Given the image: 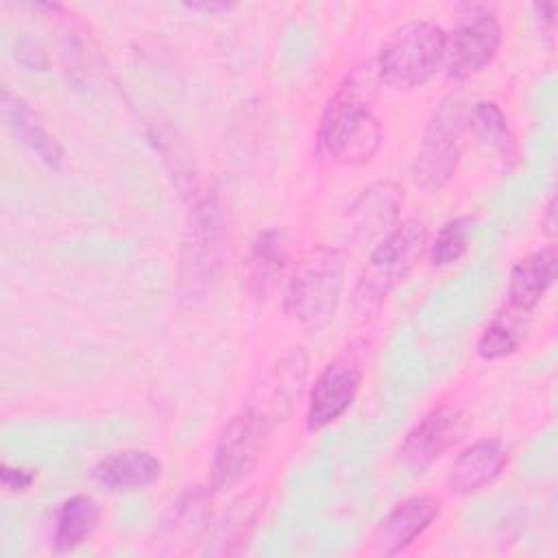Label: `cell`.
I'll return each mask as SVG.
<instances>
[{
	"label": "cell",
	"mask_w": 558,
	"mask_h": 558,
	"mask_svg": "<svg viewBox=\"0 0 558 558\" xmlns=\"http://www.w3.org/2000/svg\"><path fill=\"white\" fill-rule=\"evenodd\" d=\"M501 26L486 7H464L445 39V68L456 81H466L482 72L497 54Z\"/></svg>",
	"instance_id": "52a82bcc"
},
{
	"label": "cell",
	"mask_w": 558,
	"mask_h": 558,
	"mask_svg": "<svg viewBox=\"0 0 558 558\" xmlns=\"http://www.w3.org/2000/svg\"><path fill=\"white\" fill-rule=\"evenodd\" d=\"M471 227H473V218H469V216H460V218L445 222L432 244V264L449 266V264L458 262L469 248Z\"/></svg>",
	"instance_id": "7402d4cb"
},
{
	"label": "cell",
	"mask_w": 558,
	"mask_h": 558,
	"mask_svg": "<svg viewBox=\"0 0 558 558\" xmlns=\"http://www.w3.org/2000/svg\"><path fill=\"white\" fill-rule=\"evenodd\" d=\"M384 140L371 109L349 87L340 89L325 107L316 133V155L338 166H362L375 157Z\"/></svg>",
	"instance_id": "7a4b0ae2"
},
{
	"label": "cell",
	"mask_w": 558,
	"mask_h": 558,
	"mask_svg": "<svg viewBox=\"0 0 558 558\" xmlns=\"http://www.w3.org/2000/svg\"><path fill=\"white\" fill-rule=\"evenodd\" d=\"M92 477L107 490L144 488L161 477V462L150 451L126 449L102 458L94 466Z\"/></svg>",
	"instance_id": "9a60e30c"
},
{
	"label": "cell",
	"mask_w": 558,
	"mask_h": 558,
	"mask_svg": "<svg viewBox=\"0 0 558 558\" xmlns=\"http://www.w3.org/2000/svg\"><path fill=\"white\" fill-rule=\"evenodd\" d=\"M35 477H37V473L31 469H20V466H9V464H4L0 469V482L11 493L28 490L31 484L35 482Z\"/></svg>",
	"instance_id": "d4e9b609"
},
{
	"label": "cell",
	"mask_w": 558,
	"mask_h": 558,
	"mask_svg": "<svg viewBox=\"0 0 558 558\" xmlns=\"http://www.w3.org/2000/svg\"><path fill=\"white\" fill-rule=\"evenodd\" d=\"M440 514V499L434 495H414L397 504L375 532V549L395 556L416 541Z\"/></svg>",
	"instance_id": "4fadbf2b"
},
{
	"label": "cell",
	"mask_w": 558,
	"mask_h": 558,
	"mask_svg": "<svg viewBox=\"0 0 558 558\" xmlns=\"http://www.w3.org/2000/svg\"><path fill=\"white\" fill-rule=\"evenodd\" d=\"M521 336L514 325L506 318H495L477 340V353L484 360H499L519 349Z\"/></svg>",
	"instance_id": "cb8c5ba5"
},
{
	"label": "cell",
	"mask_w": 558,
	"mask_h": 558,
	"mask_svg": "<svg viewBox=\"0 0 558 558\" xmlns=\"http://www.w3.org/2000/svg\"><path fill=\"white\" fill-rule=\"evenodd\" d=\"M466 116L462 94L453 92L445 96L432 113L414 161V183L427 194L440 192L456 174L462 157Z\"/></svg>",
	"instance_id": "5b68a950"
},
{
	"label": "cell",
	"mask_w": 558,
	"mask_h": 558,
	"mask_svg": "<svg viewBox=\"0 0 558 558\" xmlns=\"http://www.w3.org/2000/svg\"><path fill=\"white\" fill-rule=\"evenodd\" d=\"M305 377L307 355L303 349H292L266 371L259 384L253 386L244 408L255 412L275 429L290 416L296 399L303 392Z\"/></svg>",
	"instance_id": "9c48e42d"
},
{
	"label": "cell",
	"mask_w": 558,
	"mask_h": 558,
	"mask_svg": "<svg viewBox=\"0 0 558 558\" xmlns=\"http://www.w3.org/2000/svg\"><path fill=\"white\" fill-rule=\"evenodd\" d=\"M556 248L547 246L519 259L510 272L508 301L517 312H530L554 283L556 277Z\"/></svg>",
	"instance_id": "e0dca14e"
},
{
	"label": "cell",
	"mask_w": 558,
	"mask_h": 558,
	"mask_svg": "<svg viewBox=\"0 0 558 558\" xmlns=\"http://www.w3.org/2000/svg\"><path fill=\"white\" fill-rule=\"evenodd\" d=\"M0 107H2V118L11 129V133L24 146H28L48 168L59 170L63 161V150L59 142L46 131V126L41 124L37 113L28 107V102L22 100L20 96H13L9 89H4Z\"/></svg>",
	"instance_id": "2e32d148"
},
{
	"label": "cell",
	"mask_w": 558,
	"mask_h": 558,
	"mask_svg": "<svg viewBox=\"0 0 558 558\" xmlns=\"http://www.w3.org/2000/svg\"><path fill=\"white\" fill-rule=\"evenodd\" d=\"M209 495L201 488L187 490L172 508V519L168 525V543H174V538H185V543H190V538H198L201 532L205 530V521L209 517Z\"/></svg>",
	"instance_id": "44dd1931"
},
{
	"label": "cell",
	"mask_w": 558,
	"mask_h": 558,
	"mask_svg": "<svg viewBox=\"0 0 558 558\" xmlns=\"http://www.w3.org/2000/svg\"><path fill=\"white\" fill-rule=\"evenodd\" d=\"M447 33L434 22H408L384 41L377 59L379 76L395 89L427 83L445 61Z\"/></svg>",
	"instance_id": "277c9868"
},
{
	"label": "cell",
	"mask_w": 558,
	"mask_h": 558,
	"mask_svg": "<svg viewBox=\"0 0 558 558\" xmlns=\"http://www.w3.org/2000/svg\"><path fill=\"white\" fill-rule=\"evenodd\" d=\"M100 519L98 504L89 495L65 499L57 512L52 543L59 551H70L83 545L96 530Z\"/></svg>",
	"instance_id": "ffe728a7"
},
{
	"label": "cell",
	"mask_w": 558,
	"mask_h": 558,
	"mask_svg": "<svg viewBox=\"0 0 558 558\" xmlns=\"http://www.w3.org/2000/svg\"><path fill=\"white\" fill-rule=\"evenodd\" d=\"M187 9H192V11H201V13H222V11H229L233 4H229V2H190V4H185Z\"/></svg>",
	"instance_id": "484cf974"
},
{
	"label": "cell",
	"mask_w": 558,
	"mask_h": 558,
	"mask_svg": "<svg viewBox=\"0 0 558 558\" xmlns=\"http://www.w3.org/2000/svg\"><path fill=\"white\" fill-rule=\"evenodd\" d=\"M469 429L466 414L456 405H438L429 410L403 438L399 447L401 460L414 469L423 471L436 462L445 451L462 440Z\"/></svg>",
	"instance_id": "8fae6325"
},
{
	"label": "cell",
	"mask_w": 558,
	"mask_h": 558,
	"mask_svg": "<svg viewBox=\"0 0 558 558\" xmlns=\"http://www.w3.org/2000/svg\"><path fill=\"white\" fill-rule=\"evenodd\" d=\"M508 449L501 440H477L462 449L447 473V486L458 495H473L490 486L508 466Z\"/></svg>",
	"instance_id": "5bb4252c"
},
{
	"label": "cell",
	"mask_w": 558,
	"mask_h": 558,
	"mask_svg": "<svg viewBox=\"0 0 558 558\" xmlns=\"http://www.w3.org/2000/svg\"><path fill=\"white\" fill-rule=\"evenodd\" d=\"M344 257L336 248H316L296 266L283 294V312L294 323L318 329L327 325L340 303Z\"/></svg>",
	"instance_id": "3957f363"
},
{
	"label": "cell",
	"mask_w": 558,
	"mask_h": 558,
	"mask_svg": "<svg viewBox=\"0 0 558 558\" xmlns=\"http://www.w3.org/2000/svg\"><path fill=\"white\" fill-rule=\"evenodd\" d=\"M427 246V227L418 218L395 225L371 251L353 290V307L368 316L410 275Z\"/></svg>",
	"instance_id": "6da1fadb"
},
{
	"label": "cell",
	"mask_w": 558,
	"mask_h": 558,
	"mask_svg": "<svg viewBox=\"0 0 558 558\" xmlns=\"http://www.w3.org/2000/svg\"><path fill=\"white\" fill-rule=\"evenodd\" d=\"M362 384V366L353 353H342L333 357L316 377L307 412H305V427L310 432L323 429L333 423L338 416L347 412L353 403Z\"/></svg>",
	"instance_id": "30bf717a"
},
{
	"label": "cell",
	"mask_w": 558,
	"mask_h": 558,
	"mask_svg": "<svg viewBox=\"0 0 558 558\" xmlns=\"http://www.w3.org/2000/svg\"><path fill=\"white\" fill-rule=\"evenodd\" d=\"M403 187L395 181H375L366 185L351 203L344 216L347 238L353 244L371 242L373 238L388 233L401 214Z\"/></svg>",
	"instance_id": "7c38bea8"
},
{
	"label": "cell",
	"mask_w": 558,
	"mask_h": 558,
	"mask_svg": "<svg viewBox=\"0 0 558 558\" xmlns=\"http://www.w3.org/2000/svg\"><path fill=\"white\" fill-rule=\"evenodd\" d=\"M466 124L475 133V137L493 150L504 163H514L519 157V146L514 140V133L504 116V111L490 102V100H480L469 109Z\"/></svg>",
	"instance_id": "d6986e66"
},
{
	"label": "cell",
	"mask_w": 558,
	"mask_h": 558,
	"mask_svg": "<svg viewBox=\"0 0 558 558\" xmlns=\"http://www.w3.org/2000/svg\"><path fill=\"white\" fill-rule=\"evenodd\" d=\"M272 427L255 412L242 408L218 434L211 456V486L231 490L242 484L257 466Z\"/></svg>",
	"instance_id": "8992f818"
},
{
	"label": "cell",
	"mask_w": 558,
	"mask_h": 558,
	"mask_svg": "<svg viewBox=\"0 0 558 558\" xmlns=\"http://www.w3.org/2000/svg\"><path fill=\"white\" fill-rule=\"evenodd\" d=\"M255 517H257V506L248 504V499L233 504L231 512L225 517L216 534V543L220 545L218 554H231V543H240V545L246 543Z\"/></svg>",
	"instance_id": "603a6c76"
},
{
	"label": "cell",
	"mask_w": 558,
	"mask_h": 558,
	"mask_svg": "<svg viewBox=\"0 0 558 558\" xmlns=\"http://www.w3.org/2000/svg\"><path fill=\"white\" fill-rule=\"evenodd\" d=\"M286 266V244L277 229L262 231L244 262V286L255 301L268 299Z\"/></svg>",
	"instance_id": "ac0fdd59"
},
{
	"label": "cell",
	"mask_w": 558,
	"mask_h": 558,
	"mask_svg": "<svg viewBox=\"0 0 558 558\" xmlns=\"http://www.w3.org/2000/svg\"><path fill=\"white\" fill-rule=\"evenodd\" d=\"M541 227L545 229L547 235H554V231H556V201H554V196L549 198V203L545 207V216L541 218Z\"/></svg>",
	"instance_id": "4316f807"
},
{
	"label": "cell",
	"mask_w": 558,
	"mask_h": 558,
	"mask_svg": "<svg viewBox=\"0 0 558 558\" xmlns=\"http://www.w3.org/2000/svg\"><path fill=\"white\" fill-rule=\"evenodd\" d=\"M220 209L214 198L194 205L181 253V290L194 299L205 294L220 266Z\"/></svg>",
	"instance_id": "ba28073f"
}]
</instances>
